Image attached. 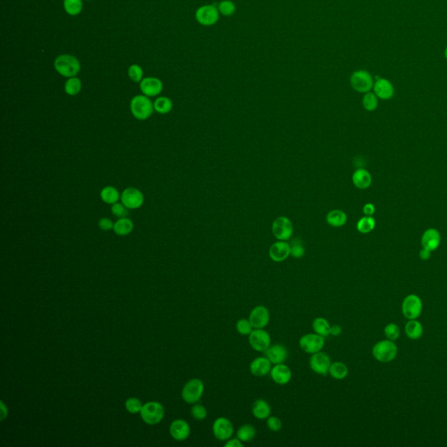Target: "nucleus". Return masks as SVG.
Instances as JSON below:
<instances>
[{"mask_svg": "<svg viewBox=\"0 0 447 447\" xmlns=\"http://www.w3.org/2000/svg\"><path fill=\"white\" fill-rule=\"evenodd\" d=\"M249 320L254 328H264L267 327L270 320L269 311L262 305L256 306L251 311Z\"/></svg>", "mask_w": 447, "mask_h": 447, "instance_id": "2eb2a0df", "label": "nucleus"}, {"mask_svg": "<svg viewBox=\"0 0 447 447\" xmlns=\"http://www.w3.org/2000/svg\"><path fill=\"white\" fill-rule=\"evenodd\" d=\"M347 215L341 210H333L327 213L326 217L327 223L333 227H344L347 223Z\"/></svg>", "mask_w": 447, "mask_h": 447, "instance_id": "cd10ccee", "label": "nucleus"}, {"mask_svg": "<svg viewBox=\"0 0 447 447\" xmlns=\"http://www.w3.org/2000/svg\"><path fill=\"white\" fill-rule=\"evenodd\" d=\"M374 358L381 363H390L397 355V347L393 341L383 340L374 345L372 349Z\"/></svg>", "mask_w": 447, "mask_h": 447, "instance_id": "7ed1b4c3", "label": "nucleus"}, {"mask_svg": "<svg viewBox=\"0 0 447 447\" xmlns=\"http://www.w3.org/2000/svg\"><path fill=\"white\" fill-rule=\"evenodd\" d=\"M125 408L126 410L131 414H137L140 412L143 404L138 398L136 397H130L126 402H125Z\"/></svg>", "mask_w": 447, "mask_h": 447, "instance_id": "a19ab883", "label": "nucleus"}, {"mask_svg": "<svg viewBox=\"0 0 447 447\" xmlns=\"http://www.w3.org/2000/svg\"><path fill=\"white\" fill-rule=\"evenodd\" d=\"M163 82L160 79L155 77L144 78L140 82V89L144 95L148 97L157 96L163 91Z\"/></svg>", "mask_w": 447, "mask_h": 447, "instance_id": "f3484780", "label": "nucleus"}, {"mask_svg": "<svg viewBox=\"0 0 447 447\" xmlns=\"http://www.w3.org/2000/svg\"><path fill=\"white\" fill-rule=\"evenodd\" d=\"M190 413L196 420H204L207 417L206 408L203 406L202 404H196L191 408Z\"/></svg>", "mask_w": 447, "mask_h": 447, "instance_id": "a18cd8bd", "label": "nucleus"}, {"mask_svg": "<svg viewBox=\"0 0 447 447\" xmlns=\"http://www.w3.org/2000/svg\"><path fill=\"white\" fill-rule=\"evenodd\" d=\"M100 197L105 204L112 205L119 202V199H121V194L116 187L108 185L104 187L103 189L100 190Z\"/></svg>", "mask_w": 447, "mask_h": 447, "instance_id": "bb28decb", "label": "nucleus"}, {"mask_svg": "<svg viewBox=\"0 0 447 447\" xmlns=\"http://www.w3.org/2000/svg\"><path fill=\"white\" fill-rule=\"evenodd\" d=\"M272 363L267 357H260L252 361L250 364L251 373L254 377H262L270 373Z\"/></svg>", "mask_w": 447, "mask_h": 447, "instance_id": "4be33fe9", "label": "nucleus"}, {"mask_svg": "<svg viewBox=\"0 0 447 447\" xmlns=\"http://www.w3.org/2000/svg\"><path fill=\"white\" fill-rule=\"evenodd\" d=\"M195 16L197 22L202 26L210 27L218 21L219 11L213 5H205L197 9Z\"/></svg>", "mask_w": 447, "mask_h": 447, "instance_id": "9d476101", "label": "nucleus"}, {"mask_svg": "<svg viewBox=\"0 0 447 447\" xmlns=\"http://www.w3.org/2000/svg\"><path fill=\"white\" fill-rule=\"evenodd\" d=\"M256 436V430L252 424H243L237 430V437L243 443L253 440Z\"/></svg>", "mask_w": 447, "mask_h": 447, "instance_id": "473e14b6", "label": "nucleus"}, {"mask_svg": "<svg viewBox=\"0 0 447 447\" xmlns=\"http://www.w3.org/2000/svg\"><path fill=\"white\" fill-rule=\"evenodd\" d=\"M130 107L132 116L139 121L147 120L152 116L155 110L154 102L150 100V97L144 94L134 96L131 100Z\"/></svg>", "mask_w": 447, "mask_h": 447, "instance_id": "f257e3e1", "label": "nucleus"}, {"mask_svg": "<svg viewBox=\"0 0 447 447\" xmlns=\"http://www.w3.org/2000/svg\"><path fill=\"white\" fill-rule=\"evenodd\" d=\"M440 233L437 229L429 228L427 230L424 231L421 238V245L423 248L432 252L437 250L440 246Z\"/></svg>", "mask_w": 447, "mask_h": 447, "instance_id": "6ab92c4d", "label": "nucleus"}, {"mask_svg": "<svg viewBox=\"0 0 447 447\" xmlns=\"http://www.w3.org/2000/svg\"><path fill=\"white\" fill-rule=\"evenodd\" d=\"M129 210L130 209H128L127 207L125 206L123 203H119V202L112 204V206H111V212L115 217H118V218L127 217L129 215Z\"/></svg>", "mask_w": 447, "mask_h": 447, "instance_id": "c03bdc74", "label": "nucleus"}, {"mask_svg": "<svg viewBox=\"0 0 447 447\" xmlns=\"http://www.w3.org/2000/svg\"><path fill=\"white\" fill-rule=\"evenodd\" d=\"M170 432L175 440L184 441L190 436V425L186 421L177 419L170 424Z\"/></svg>", "mask_w": 447, "mask_h": 447, "instance_id": "412c9836", "label": "nucleus"}, {"mask_svg": "<svg viewBox=\"0 0 447 447\" xmlns=\"http://www.w3.org/2000/svg\"><path fill=\"white\" fill-rule=\"evenodd\" d=\"M154 108L155 111H157V113L160 115H166L172 110L173 102L168 97H158L157 100L154 101Z\"/></svg>", "mask_w": 447, "mask_h": 447, "instance_id": "2f4dec72", "label": "nucleus"}, {"mask_svg": "<svg viewBox=\"0 0 447 447\" xmlns=\"http://www.w3.org/2000/svg\"><path fill=\"white\" fill-rule=\"evenodd\" d=\"M373 77L368 71L357 70L351 77V85L358 93L371 92L374 87Z\"/></svg>", "mask_w": 447, "mask_h": 447, "instance_id": "423d86ee", "label": "nucleus"}, {"mask_svg": "<svg viewBox=\"0 0 447 447\" xmlns=\"http://www.w3.org/2000/svg\"><path fill=\"white\" fill-rule=\"evenodd\" d=\"M81 87H82V84H81L80 79L77 77H71V78H68V80L66 81L64 88H65V92L68 95L74 96L80 93Z\"/></svg>", "mask_w": 447, "mask_h": 447, "instance_id": "f704fd0d", "label": "nucleus"}, {"mask_svg": "<svg viewBox=\"0 0 447 447\" xmlns=\"http://www.w3.org/2000/svg\"><path fill=\"white\" fill-rule=\"evenodd\" d=\"M405 334L411 340H417L423 334V326L417 320H410L405 325Z\"/></svg>", "mask_w": 447, "mask_h": 447, "instance_id": "c85d7f7f", "label": "nucleus"}, {"mask_svg": "<svg viewBox=\"0 0 447 447\" xmlns=\"http://www.w3.org/2000/svg\"><path fill=\"white\" fill-rule=\"evenodd\" d=\"M328 374L334 379L337 380H343L347 377L349 374V369L347 365L342 362H334L332 363L328 371Z\"/></svg>", "mask_w": 447, "mask_h": 447, "instance_id": "c756f323", "label": "nucleus"}, {"mask_svg": "<svg viewBox=\"0 0 447 447\" xmlns=\"http://www.w3.org/2000/svg\"><path fill=\"white\" fill-rule=\"evenodd\" d=\"M143 420L148 424H157L163 420L164 417V408L158 402H149L144 404L140 411Z\"/></svg>", "mask_w": 447, "mask_h": 447, "instance_id": "39448f33", "label": "nucleus"}, {"mask_svg": "<svg viewBox=\"0 0 447 447\" xmlns=\"http://www.w3.org/2000/svg\"><path fill=\"white\" fill-rule=\"evenodd\" d=\"M291 255L290 244L287 241H280L271 246L269 257L274 262H282Z\"/></svg>", "mask_w": 447, "mask_h": 447, "instance_id": "dca6fc26", "label": "nucleus"}, {"mask_svg": "<svg viewBox=\"0 0 447 447\" xmlns=\"http://www.w3.org/2000/svg\"><path fill=\"white\" fill-rule=\"evenodd\" d=\"M54 68L60 75L71 78L76 76L80 73V63L73 55L62 54L54 60Z\"/></svg>", "mask_w": 447, "mask_h": 447, "instance_id": "f03ea898", "label": "nucleus"}, {"mask_svg": "<svg viewBox=\"0 0 447 447\" xmlns=\"http://www.w3.org/2000/svg\"><path fill=\"white\" fill-rule=\"evenodd\" d=\"M363 106L365 110L375 111L378 107V97L374 92H368L363 98Z\"/></svg>", "mask_w": 447, "mask_h": 447, "instance_id": "e433bc0d", "label": "nucleus"}, {"mask_svg": "<svg viewBox=\"0 0 447 447\" xmlns=\"http://www.w3.org/2000/svg\"><path fill=\"white\" fill-rule=\"evenodd\" d=\"M249 344L254 351L265 352L271 346V337L263 328H255L249 334Z\"/></svg>", "mask_w": 447, "mask_h": 447, "instance_id": "f8f14e48", "label": "nucleus"}, {"mask_svg": "<svg viewBox=\"0 0 447 447\" xmlns=\"http://www.w3.org/2000/svg\"><path fill=\"white\" fill-rule=\"evenodd\" d=\"M342 332H343V329H342L340 325L336 324V325L331 326L330 334H332L333 337H339L342 334Z\"/></svg>", "mask_w": 447, "mask_h": 447, "instance_id": "603ef678", "label": "nucleus"}, {"mask_svg": "<svg viewBox=\"0 0 447 447\" xmlns=\"http://www.w3.org/2000/svg\"><path fill=\"white\" fill-rule=\"evenodd\" d=\"M272 231L274 237L279 241H287L290 240L294 233V227L290 219L287 217H279L274 221Z\"/></svg>", "mask_w": 447, "mask_h": 447, "instance_id": "9b49d317", "label": "nucleus"}, {"mask_svg": "<svg viewBox=\"0 0 447 447\" xmlns=\"http://www.w3.org/2000/svg\"><path fill=\"white\" fill-rule=\"evenodd\" d=\"M114 224L110 218L108 217H101L100 220L98 221V227L100 230L104 232H108V231L113 230Z\"/></svg>", "mask_w": 447, "mask_h": 447, "instance_id": "de8ad7c7", "label": "nucleus"}, {"mask_svg": "<svg viewBox=\"0 0 447 447\" xmlns=\"http://www.w3.org/2000/svg\"><path fill=\"white\" fill-rule=\"evenodd\" d=\"M352 182L358 189L365 190L372 184V177L368 170L358 169L352 175Z\"/></svg>", "mask_w": 447, "mask_h": 447, "instance_id": "b1692460", "label": "nucleus"}, {"mask_svg": "<svg viewBox=\"0 0 447 447\" xmlns=\"http://www.w3.org/2000/svg\"><path fill=\"white\" fill-rule=\"evenodd\" d=\"M204 391V383L198 379L193 378L184 384L182 390V398L187 404H196L200 400Z\"/></svg>", "mask_w": 447, "mask_h": 447, "instance_id": "20e7f679", "label": "nucleus"}, {"mask_svg": "<svg viewBox=\"0 0 447 447\" xmlns=\"http://www.w3.org/2000/svg\"><path fill=\"white\" fill-rule=\"evenodd\" d=\"M217 9L223 16H232L236 11V6L231 0H223L218 5Z\"/></svg>", "mask_w": 447, "mask_h": 447, "instance_id": "4c0bfd02", "label": "nucleus"}, {"mask_svg": "<svg viewBox=\"0 0 447 447\" xmlns=\"http://www.w3.org/2000/svg\"><path fill=\"white\" fill-rule=\"evenodd\" d=\"M128 74L131 80H133L134 82H141L143 80V68L137 64L131 65L129 70H128Z\"/></svg>", "mask_w": 447, "mask_h": 447, "instance_id": "79ce46f5", "label": "nucleus"}, {"mask_svg": "<svg viewBox=\"0 0 447 447\" xmlns=\"http://www.w3.org/2000/svg\"><path fill=\"white\" fill-rule=\"evenodd\" d=\"M270 376L274 383L280 385H285L290 382L292 371L290 368L286 364H275L271 370Z\"/></svg>", "mask_w": 447, "mask_h": 447, "instance_id": "aec40b11", "label": "nucleus"}, {"mask_svg": "<svg viewBox=\"0 0 447 447\" xmlns=\"http://www.w3.org/2000/svg\"><path fill=\"white\" fill-rule=\"evenodd\" d=\"M133 230V221L127 217L118 218V220L114 224L113 231L118 236H127L129 234H131Z\"/></svg>", "mask_w": 447, "mask_h": 447, "instance_id": "a878e982", "label": "nucleus"}, {"mask_svg": "<svg viewBox=\"0 0 447 447\" xmlns=\"http://www.w3.org/2000/svg\"><path fill=\"white\" fill-rule=\"evenodd\" d=\"M121 201L128 209L137 210L144 204V194L137 188L129 187L121 194Z\"/></svg>", "mask_w": 447, "mask_h": 447, "instance_id": "1a4fd4ad", "label": "nucleus"}, {"mask_svg": "<svg viewBox=\"0 0 447 447\" xmlns=\"http://www.w3.org/2000/svg\"><path fill=\"white\" fill-rule=\"evenodd\" d=\"M374 93L381 100H390L395 94V88L390 80L378 78L374 83Z\"/></svg>", "mask_w": 447, "mask_h": 447, "instance_id": "a211bd4d", "label": "nucleus"}, {"mask_svg": "<svg viewBox=\"0 0 447 447\" xmlns=\"http://www.w3.org/2000/svg\"><path fill=\"white\" fill-rule=\"evenodd\" d=\"M267 426L272 431H279L282 428V422L277 417H268L267 418Z\"/></svg>", "mask_w": 447, "mask_h": 447, "instance_id": "49530a36", "label": "nucleus"}, {"mask_svg": "<svg viewBox=\"0 0 447 447\" xmlns=\"http://www.w3.org/2000/svg\"><path fill=\"white\" fill-rule=\"evenodd\" d=\"M1 409H2V417H1V420H4V418L7 417V410L6 411V406H5L3 402L1 403Z\"/></svg>", "mask_w": 447, "mask_h": 447, "instance_id": "864d4df0", "label": "nucleus"}, {"mask_svg": "<svg viewBox=\"0 0 447 447\" xmlns=\"http://www.w3.org/2000/svg\"><path fill=\"white\" fill-rule=\"evenodd\" d=\"M254 328L250 320L245 319V318L240 319L236 323V329L239 332V334H242V336H249L251 332L254 330Z\"/></svg>", "mask_w": 447, "mask_h": 447, "instance_id": "ea45409f", "label": "nucleus"}, {"mask_svg": "<svg viewBox=\"0 0 447 447\" xmlns=\"http://www.w3.org/2000/svg\"><path fill=\"white\" fill-rule=\"evenodd\" d=\"M376 227V220L372 216L361 217L357 224V229L360 234H368L371 233Z\"/></svg>", "mask_w": 447, "mask_h": 447, "instance_id": "72a5a7b5", "label": "nucleus"}, {"mask_svg": "<svg viewBox=\"0 0 447 447\" xmlns=\"http://www.w3.org/2000/svg\"><path fill=\"white\" fill-rule=\"evenodd\" d=\"M331 364L330 357L321 351L312 355L309 360L311 370L320 376H327Z\"/></svg>", "mask_w": 447, "mask_h": 447, "instance_id": "4468645a", "label": "nucleus"}, {"mask_svg": "<svg viewBox=\"0 0 447 447\" xmlns=\"http://www.w3.org/2000/svg\"><path fill=\"white\" fill-rule=\"evenodd\" d=\"M325 337H321L320 334H307L300 337L299 341V346L300 350L307 354H314L317 352H320L323 349L325 345Z\"/></svg>", "mask_w": 447, "mask_h": 447, "instance_id": "0eeeda50", "label": "nucleus"}, {"mask_svg": "<svg viewBox=\"0 0 447 447\" xmlns=\"http://www.w3.org/2000/svg\"><path fill=\"white\" fill-rule=\"evenodd\" d=\"M291 246V256L295 258V259H300L305 255V248L303 247V244L299 240L295 239L292 241L290 244Z\"/></svg>", "mask_w": 447, "mask_h": 447, "instance_id": "58836bf2", "label": "nucleus"}, {"mask_svg": "<svg viewBox=\"0 0 447 447\" xmlns=\"http://www.w3.org/2000/svg\"><path fill=\"white\" fill-rule=\"evenodd\" d=\"M423 303L420 297L416 294H410L404 298L402 303V312L409 320H416L420 316Z\"/></svg>", "mask_w": 447, "mask_h": 447, "instance_id": "6e6552de", "label": "nucleus"}, {"mask_svg": "<svg viewBox=\"0 0 447 447\" xmlns=\"http://www.w3.org/2000/svg\"><path fill=\"white\" fill-rule=\"evenodd\" d=\"M444 57H445V59L447 60V47L445 48V50H444Z\"/></svg>", "mask_w": 447, "mask_h": 447, "instance_id": "5fc2aeb1", "label": "nucleus"}, {"mask_svg": "<svg viewBox=\"0 0 447 447\" xmlns=\"http://www.w3.org/2000/svg\"><path fill=\"white\" fill-rule=\"evenodd\" d=\"M384 334L386 336V337H387L389 340H397L398 337L400 336V329H399V327L397 326V324H388L387 326L384 327Z\"/></svg>", "mask_w": 447, "mask_h": 447, "instance_id": "37998d69", "label": "nucleus"}, {"mask_svg": "<svg viewBox=\"0 0 447 447\" xmlns=\"http://www.w3.org/2000/svg\"><path fill=\"white\" fill-rule=\"evenodd\" d=\"M212 431L217 440L227 441L234 435V425L227 417H217L212 424Z\"/></svg>", "mask_w": 447, "mask_h": 447, "instance_id": "ddd939ff", "label": "nucleus"}, {"mask_svg": "<svg viewBox=\"0 0 447 447\" xmlns=\"http://www.w3.org/2000/svg\"><path fill=\"white\" fill-rule=\"evenodd\" d=\"M226 447H243V442H241L238 437L236 438H230L227 441V443L225 444Z\"/></svg>", "mask_w": 447, "mask_h": 447, "instance_id": "09e8293b", "label": "nucleus"}, {"mask_svg": "<svg viewBox=\"0 0 447 447\" xmlns=\"http://www.w3.org/2000/svg\"><path fill=\"white\" fill-rule=\"evenodd\" d=\"M363 211L365 214V216H372L376 211V207L371 203H367V204H364Z\"/></svg>", "mask_w": 447, "mask_h": 447, "instance_id": "8fccbe9b", "label": "nucleus"}, {"mask_svg": "<svg viewBox=\"0 0 447 447\" xmlns=\"http://www.w3.org/2000/svg\"><path fill=\"white\" fill-rule=\"evenodd\" d=\"M430 256H431V252L427 250V249H425V248H422L420 252H419V257H420L422 261H428L430 259Z\"/></svg>", "mask_w": 447, "mask_h": 447, "instance_id": "3c124183", "label": "nucleus"}, {"mask_svg": "<svg viewBox=\"0 0 447 447\" xmlns=\"http://www.w3.org/2000/svg\"><path fill=\"white\" fill-rule=\"evenodd\" d=\"M64 9L71 16H76L82 11V0H64Z\"/></svg>", "mask_w": 447, "mask_h": 447, "instance_id": "c9c22d12", "label": "nucleus"}, {"mask_svg": "<svg viewBox=\"0 0 447 447\" xmlns=\"http://www.w3.org/2000/svg\"><path fill=\"white\" fill-rule=\"evenodd\" d=\"M252 412L254 417L260 419V420H264L267 419V417H270L271 407L267 401L264 400L262 398L257 399L254 402L252 408Z\"/></svg>", "mask_w": 447, "mask_h": 447, "instance_id": "393cba45", "label": "nucleus"}, {"mask_svg": "<svg viewBox=\"0 0 447 447\" xmlns=\"http://www.w3.org/2000/svg\"><path fill=\"white\" fill-rule=\"evenodd\" d=\"M287 348L281 344H274L265 351V356L270 360L272 364H284L287 359Z\"/></svg>", "mask_w": 447, "mask_h": 447, "instance_id": "5701e85b", "label": "nucleus"}, {"mask_svg": "<svg viewBox=\"0 0 447 447\" xmlns=\"http://www.w3.org/2000/svg\"><path fill=\"white\" fill-rule=\"evenodd\" d=\"M312 326H313L314 333L320 334L321 337H327L330 334V324L325 318H322V317L315 318L313 321Z\"/></svg>", "mask_w": 447, "mask_h": 447, "instance_id": "7c9ffc66", "label": "nucleus"}]
</instances>
